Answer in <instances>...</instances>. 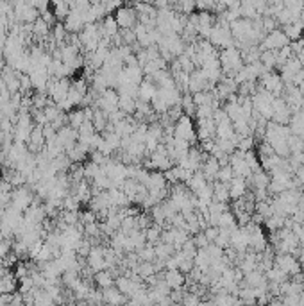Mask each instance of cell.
<instances>
[{
    "instance_id": "obj_1",
    "label": "cell",
    "mask_w": 304,
    "mask_h": 306,
    "mask_svg": "<svg viewBox=\"0 0 304 306\" xmlns=\"http://www.w3.org/2000/svg\"><path fill=\"white\" fill-rule=\"evenodd\" d=\"M219 59L222 65V74L224 76L234 77L238 70L243 67V58H241V50L236 45L232 47H226V49L219 50Z\"/></svg>"
},
{
    "instance_id": "obj_2",
    "label": "cell",
    "mask_w": 304,
    "mask_h": 306,
    "mask_svg": "<svg viewBox=\"0 0 304 306\" xmlns=\"http://www.w3.org/2000/svg\"><path fill=\"white\" fill-rule=\"evenodd\" d=\"M174 136L175 138H183V140H188V142L195 143L199 138H197V129L195 124H193V118L188 115H181L174 124Z\"/></svg>"
},
{
    "instance_id": "obj_3",
    "label": "cell",
    "mask_w": 304,
    "mask_h": 306,
    "mask_svg": "<svg viewBox=\"0 0 304 306\" xmlns=\"http://www.w3.org/2000/svg\"><path fill=\"white\" fill-rule=\"evenodd\" d=\"M258 81H259V85L263 86L267 92H270L274 97H283V92H285V81L281 79V76H279L276 70L265 72Z\"/></svg>"
},
{
    "instance_id": "obj_4",
    "label": "cell",
    "mask_w": 304,
    "mask_h": 306,
    "mask_svg": "<svg viewBox=\"0 0 304 306\" xmlns=\"http://www.w3.org/2000/svg\"><path fill=\"white\" fill-rule=\"evenodd\" d=\"M288 43H290V40L286 38L283 29L277 27V29H274V31L265 34V38L261 40V43H259L258 47H259V50H279Z\"/></svg>"
},
{
    "instance_id": "obj_5",
    "label": "cell",
    "mask_w": 304,
    "mask_h": 306,
    "mask_svg": "<svg viewBox=\"0 0 304 306\" xmlns=\"http://www.w3.org/2000/svg\"><path fill=\"white\" fill-rule=\"evenodd\" d=\"M93 106L98 107V109H102L106 115H109L111 111L118 109V92L115 88H106L104 92H100L97 95Z\"/></svg>"
},
{
    "instance_id": "obj_6",
    "label": "cell",
    "mask_w": 304,
    "mask_h": 306,
    "mask_svg": "<svg viewBox=\"0 0 304 306\" xmlns=\"http://www.w3.org/2000/svg\"><path fill=\"white\" fill-rule=\"evenodd\" d=\"M274 265L279 267L281 271H285L290 278L303 271L299 260L290 253H276V256H274Z\"/></svg>"
},
{
    "instance_id": "obj_7",
    "label": "cell",
    "mask_w": 304,
    "mask_h": 306,
    "mask_svg": "<svg viewBox=\"0 0 304 306\" xmlns=\"http://www.w3.org/2000/svg\"><path fill=\"white\" fill-rule=\"evenodd\" d=\"M113 16L120 29H133L138 23V13H136L134 5H120Z\"/></svg>"
},
{
    "instance_id": "obj_8",
    "label": "cell",
    "mask_w": 304,
    "mask_h": 306,
    "mask_svg": "<svg viewBox=\"0 0 304 306\" xmlns=\"http://www.w3.org/2000/svg\"><path fill=\"white\" fill-rule=\"evenodd\" d=\"M34 203V196H32V192L29 187L22 185V187H16L13 190V196H11V206L20 211H25L31 204Z\"/></svg>"
},
{
    "instance_id": "obj_9",
    "label": "cell",
    "mask_w": 304,
    "mask_h": 306,
    "mask_svg": "<svg viewBox=\"0 0 304 306\" xmlns=\"http://www.w3.org/2000/svg\"><path fill=\"white\" fill-rule=\"evenodd\" d=\"M156 94H157V85L149 76H145L138 86V99L145 102H152V99L156 97Z\"/></svg>"
},
{
    "instance_id": "obj_10",
    "label": "cell",
    "mask_w": 304,
    "mask_h": 306,
    "mask_svg": "<svg viewBox=\"0 0 304 306\" xmlns=\"http://www.w3.org/2000/svg\"><path fill=\"white\" fill-rule=\"evenodd\" d=\"M249 192V183H247L245 178L241 176H234V178L229 181V196H231V201H236L240 197H243Z\"/></svg>"
},
{
    "instance_id": "obj_11",
    "label": "cell",
    "mask_w": 304,
    "mask_h": 306,
    "mask_svg": "<svg viewBox=\"0 0 304 306\" xmlns=\"http://www.w3.org/2000/svg\"><path fill=\"white\" fill-rule=\"evenodd\" d=\"M163 280H165V283L168 285L172 290L181 289V287H184V283H186V274L181 272L179 269H166Z\"/></svg>"
},
{
    "instance_id": "obj_12",
    "label": "cell",
    "mask_w": 304,
    "mask_h": 306,
    "mask_svg": "<svg viewBox=\"0 0 304 306\" xmlns=\"http://www.w3.org/2000/svg\"><path fill=\"white\" fill-rule=\"evenodd\" d=\"M219 169H220V163L215 156H208L201 165V172L204 174V178L208 179V181H215Z\"/></svg>"
},
{
    "instance_id": "obj_13",
    "label": "cell",
    "mask_w": 304,
    "mask_h": 306,
    "mask_svg": "<svg viewBox=\"0 0 304 306\" xmlns=\"http://www.w3.org/2000/svg\"><path fill=\"white\" fill-rule=\"evenodd\" d=\"M100 31H102V38H109V40H111L113 36L118 34V32H120V27L116 23L115 16L107 14L102 22H100Z\"/></svg>"
},
{
    "instance_id": "obj_14",
    "label": "cell",
    "mask_w": 304,
    "mask_h": 306,
    "mask_svg": "<svg viewBox=\"0 0 304 306\" xmlns=\"http://www.w3.org/2000/svg\"><path fill=\"white\" fill-rule=\"evenodd\" d=\"M93 281L97 285V289H109L115 285V278H113V272L109 269H102L93 274Z\"/></svg>"
},
{
    "instance_id": "obj_15",
    "label": "cell",
    "mask_w": 304,
    "mask_h": 306,
    "mask_svg": "<svg viewBox=\"0 0 304 306\" xmlns=\"http://www.w3.org/2000/svg\"><path fill=\"white\" fill-rule=\"evenodd\" d=\"M118 107L124 111L125 115H134V111H136V97L118 92Z\"/></svg>"
},
{
    "instance_id": "obj_16",
    "label": "cell",
    "mask_w": 304,
    "mask_h": 306,
    "mask_svg": "<svg viewBox=\"0 0 304 306\" xmlns=\"http://www.w3.org/2000/svg\"><path fill=\"white\" fill-rule=\"evenodd\" d=\"M50 29L52 27L49 25V23L45 22L43 18H38L36 22H32V36H34L36 40H47L49 38V34H50Z\"/></svg>"
},
{
    "instance_id": "obj_17",
    "label": "cell",
    "mask_w": 304,
    "mask_h": 306,
    "mask_svg": "<svg viewBox=\"0 0 304 306\" xmlns=\"http://www.w3.org/2000/svg\"><path fill=\"white\" fill-rule=\"evenodd\" d=\"M102 298L104 303H113V305H120V303L127 301V296H124L115 285L109 287V289H102Z\"/></svg>"
},
{
    "instance_id": "obj_18",
    "label": "cell",
    "mask_w": 304,
    "mask_h": 306,
    "mask_svg": "<svg viewBox=\"0 0 304 306\" xmlns=\"http://www.w3.org/2000/svg\"><path fill=\"white\" fill-rule=\"evenodd\" d=\"M234 127H232V122L231 118H226L222 120V122H219L217 124V131H215V138H222V140H231L232 136H234Z\"/></svg>"
},
{
    "instance_id": "obj_19",
    "label": "cell",
    "mask_w": 304,
    "mask_h": 306,
    "mask_svg": "<svg viewBox=\"0 0 304 306\" xmlns=\"http://www.w3.org/2000/svg\"><path fill=\"white\" fill-rule=\"evenodd\" d=\"M283 32L286 34V38L290 41H295L299 40L301 36L304 34V23L301 22V20H297V22L294 23H288V25H283Z\"/></svg>"
},
{
    "instance_id": "obj_20",
    "label": "cell",
    "mask_w": 304,
    "mask_h": 306,
    "mask_svg": "<svg viewBox=\"0 0 304 306\" xmlns=\"http://www.w3.org/2000/svg\"><path fill=\"white\" fill-rule=\"evenodd\" d=\"M84 120H86V115H84V109H82V107H77V109L68 111L67 124L72 125L74 129H79L80 125L84 124Z\"/></svg>"
},
{
    "instance_id": "obj_21",
    "label": "cell",
    "mask_w": 304,
    "mask_h": 306,
    "mask_svg": "<svg viewBox=\"0 0 304 306\" xmlns=\"http://www.w3.org/2000/svg\"><path fill=\"white\" fill-rule=\"evenodd\" d=\"M265 276H267V280L268 281H274V283H279L281 285L283 281H286V280H290V276L286 274L285 271H281L279 267H270L267 272H265Z\"/></svg>"
},
{
    "instance_id": "obj_22",
    "label": "cell",
    "mask_w": 304,
    "mask_h": 306,
    "mask_svg": "<svg viewBox=\"0 0 304 306\" xmlns=\"http://www.w3.org/2000/svg\"><path fill=\"white\" fill-rule=\"evenodd\" d=\"M276 56H277V50H261L259 61L263 63L267 70H276Z\"/></svg>"
},
{
    "instance_id": "obj_23",
    "label": "cell",
    "mask_w": 304,
    "mask_h": 306,
    "mask_svg": "<svg viewBox=\"0 0 304 306\" xmlns=\"http://www.w3.org/2000/svg\"><path fill=\"white\" fill-rule=\"evenodd\" d=\"M175 4V11L183 14H192L193 11H197L195 0H172Z\"/></svg>"
},
{
    "instance_id": "obj_24",
    "label": "cell",
    "mask_w": 304,
    "mask_h": 306,
    "mask_svg": "<svg viewBox=\"0 0 304 306\" xmlns=\"http://www.w3.org/2000/svg\"><path fill=\"white\" fill-rule=\"evenodd\" d=\"M232 178H234V170H232L231 165H222L219 169V172H217V178L215 179H219L222 183H229Z\"/></svg>"
},
{
    "instance_id": "obj_25",
    "label": "cell",
    "mask_w": 304,
    "mask_h": 306,
    "mask_svg": "<svg viewBox=\"0 0 304 306\" xmlns=\"http://www.w3.org/2000/svg\"><path fill=\"white\" fill-rule=\"evenodd\" d=\"M256 147V140L252 134H249V136H240V140H238L236 143V149H240V151L247 152L250 151V149H254Z\"/></svg>"
},
{
    "instance_id": "obj_26",
    "label": "cell",
    "mask_w": 304,
    "mask_h": 306,
    "mask_svg": "<svg viewBox=\"0 0 304 306\" xmlns=\"http://www.w3.org/2000/svg\"><path fill=\"white\" fill-rule=\"evenodd\" d=\"M288 147H290V152H304V142L301 140L299 134L288 136Z\"/></svg>"
},
{
    "instance_id": "obj_27",
    "label": "cell",
    "mask_w": 304,
    "mask_h": 306,
    "mask_svg": "<svg viewBox=\"0 0 304 306\" xmlns=\"http://www.w3.org/2000/svg\"><path fill=\"white\" fill-rule=\"evenodd\" d=\"M256 147H258V156H259V160H261V158H267V156L276 154V152H274V147L270 145V143H268L267 140H263V142H259Z\"/></svg>"
},
{
    "instance_id": "obj_28",
    "label": "cell",
    "mask_w": 304,
    "mask_h": 306,
    "mask_svg": "<svg viewBox=\"0 0 304 306\" xmlns=\"http://www.w3.org/2000/svg\"><path fill=\"white\" fill-rule=\"evenodd\" d=\"M277 20L274 16H261V29H263V32L267 34V32L274 31V29H277Z\"/></svg>"
},
{
    "instance_id": "obj_29",
    "label": "cell",
    "mask_w": 304,
    "mask_h": 306,
    "mask_svg": "<svg viewBox=\"0 0 304 306\" xmlns=\"http://www.w3.org/2000/svg\"><path fill=\"white\" fill-rule=\"evenodd\" d=\"M193 244H195L197 249H204L208 247V244H210V240H208V236L204 235V231H199V233H195V236H193Z\"/></svg>"
},
{
    "instance_id": "obj_30",
    "label": "cell",
    "mask_w": 304,
    "mask_h": 306,
    "mask_svg": "<svg viewBox=\"0 0 304 306\" xmlns=\"http://www.w3.org/2000/svg\"><path fill=\"white\" fill-rule=\"evenodd\" d=\"M304 5V0H285V7L294 11L295 14H299L301 16V9Z\"/></svg>"
},
{
    "instance_id": "obj_31",
    "label": "cell",
    "mask_w": 304,
    "mask_h": 306,
    "mask_svg": "<svg viewBox=\"0 0 304 306\" xmlns=\"http://www.w3.org/2000/svg\"><path fill=\"white\" fill-rule=\"evenodd\" d=\"M11 245H13V244H11L7 238L0 242V262H2V260H4V258L7 256L9 253H11Z\"/></svg>"
},
{
    "instance_id": "obj_32",
    "label": "cell",
    "mask_w": 304,
    "mask_h": 306,
    "mask_svg": "<svg viewBox=\"0 0 304 306\" xmlns=\"http://www.w3.org/2000/svg\"><path fill=\"white\" fill-rule=\"evenodd\" d=\"M294 176H295L297 179H299V183L303 185V188H304V165H299V167L295 169Z\"/></svg>"
},
{
    "instance_id": "obj_33",
    "label": "cell",
    "mask_w": 304,
    "mask_h": 306,
    "mask_svg": "<svg viewBox=\"0 0 304 306\" xmlns=\"http://www.w3.org/2000/svg\"><path fill=\"white\" fill-rule=\"evenodd\" d=\"M63 4H67L65 0H50V9L56 7V5H63Z\"/></svg>"
},
{
    "instance_id": "obj_34",
    "label": "cell",
    "mask_w": 304,
    "mask_h": 306,
    "mask_svg": "<svg viewBox=\"0 0 304 306\" xmlns=\"http://www.w3.org/2000/svg\"><path fill=\"white\" fill-rule=\"evenodd\" d=\"M2 240H5V236H4V233H2V229H0V242H2Z\"/></svg>"
},
{
    "instance_id": "obj_35",
    "label": "cell",
    "mask_w": 304,
    "mask_h": 306,
    "mask_svg": "<svg viewBox=\"0 0 304 306\" xmlns=\"http://www.w3.org/2000/svg\"><path fill=\"white\" fill-rule=\"evenodd\" d=\"M299 136H301V140H303V142H304V133H303V134H299Z\"/></svg>"
}]
</instances>
